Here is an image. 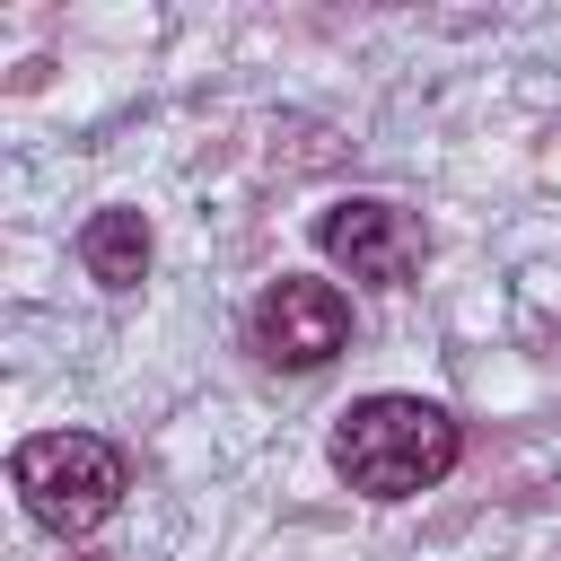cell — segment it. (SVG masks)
<instances>
[{"mask_svg":"<svg viewBox=\"0 0 561 561\" xmlns=\"http://www.w3.org/2000/svg\"><path fill=\"white\" fill-rule=\"evenodd\" d=\"M456 456H465V430L430 394H359L351 412H333V438H324L333 482L377 500V508L438 491L456 473Z\"/></svg>","mask_w":561,"mask_h":561,"instance_id":"cell-1","label":"cell"},{"mask_svg":"<svg viewBox=\"0 0 561 561\" xmlns=\"http://www.w3.org/2000/svg\"><path fill=\"white\" fill-rule=\"evenodd\" d=\"M9 491H18V508H26L44 535L79 543V535H96V526L123 508L131 456H123L105 430H35V438L9 447Z\"/></svg>","mask_w":561,"mask_h":561,"instance_id":"cell-2","label":"cell"},{"mask_svg":"<svg viewBox=\"0 0 561 561\" xmlns=\"http://www.w3.org/2000/svg\"><path fill=\"white\" fill-rule=\"evenodd\" d=\"M245 351L280 377H316L351 351V298L316 272H280L263 280V298L245 307Z\"/></svg>","mask_w":561,"mask_h":561,"instance_id":"cell-3","label":"cell"},{"mask_svg":"<svg viewBox=\"0 0 561 561\" xmlns=\"http://www.w3.org/2000/svg\"><path fill=\"white\" fill-rule=\"evenodd\" d=\"M316 254L333 263V272H351V280H368V289H412V272L430 263V228L403 210V202H386V193H351V202H333V210H316Z\"/></svg>","mask_w":561,"mask_h":561,"instance_id":"cell-4","label":"cell"},{"mask_svg":"<svg viewBox=\"0 0 561 561\" xmlns=\"http://www.w3.org/2000/svg\"><path fill=\"white\" fill-rule=\"evenodd\" d=\"M79 272L96 280V289H140L149 280V219L131 210V202H105V210H88L79 219Z\"/></svg>","mask_w":561,"mask_h":561,"instance_id":"cell-5","label":"cell"}]
</instances>
